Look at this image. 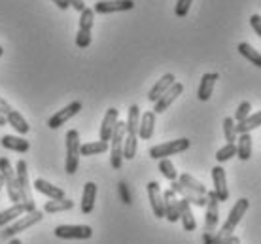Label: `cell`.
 <instances>
[{"label": "cell", "instance_id": "cell-28", "mask_svg": "<svg viewBox=\"0 0 261 244\" xmlns=\"http://www.w3.org/2000/svg\"><path fill=\"white\" fill-rule=\"evenodd\" d=\"M8 119V125H12L15 129V132H19V134H27V132L31 131V125H29V121L23 118V114L17 112V110H13L6 116Z\"/></svg>", "mask_w": 261, "mask_h": 244}, {"label": "cell", "instance_id": "cell-39", "mask_svg": "<svg viewBox=\"0 0 261 244\" xmlns=\"http://www.w3.org/2000/svg\"><path fill=\"white\" fill-rule=\"evenodd\" d=\"M250 25H252V29H254L255 33H257V36L261 38V17L257 15V13L250 15Z\"/></svg>", "mask_w": 261, "mask_h": 244}, {"label": "cell", "instance_id": "cell-6", "mask_svg": "<svg viewBox=\"0 0 261 244\" xmlns=\"http://www.w3.org/2000/svg\"><path fill=\"white\" fill-rule=\"evenodd\" d=\"M0 174H2V178H4V185H6V192H8L10 201H12L13 205H15V203H21L19 192H17L15 171H13V167L8 157H0Z\"/></svg>", "mask_w": 261, "mask_h": 244}, {"label": "cell", "instance_id": "cell-40", "mask_svg": "<svg viewBox=\"0 0 261 244\" xmlns=\"http://www.w3.org/2000/svg\"><path fill=\"white\" fill-rule=\"evenodd\" d=\"M10 112H12V106H10V102H8V100H4L2 97H0V114H4V116H8Z\"/></svg>", "mask_w": 261, "mask_h": 244}, {"label": "cell", "instance_id": "cell-23", "mask_svg": "<svg viewBox=\"0 0 261 244\" xmlns=\"http://www.w3.org/2000/svg\"><path fill=\"white\" fill-rule=\"evenodd\" d=\"M95 201H97V184L87 182L84 185V193H82V212L91 214L93 208H95Z\"/></svg>", "mask_w": 261, "mask_h": 244}, {"label": "cell", "instance_id": "cell-41", "mask_svg": "<svg viewBox=\"0 0 261 244\" xmlns=\"http://www.w3.org/2000/svg\"><path fill=\"white\" fill-rule=\"evenodd\" d=\"M68 2H70V6L74 8L76 12L82 13L85 10V2H84V0H68Z\"/></svg>", "mask_w": 261, "mask_h": 244}, {"label": "cell", "instance_id": "cell-5", "mask_svg": "<svg viewBox=\"0 0 261 244\" xmlns=\"http://www.w3.org/2000/svg\"><path fill=\"white\" fill-rule=\"evenodd\" d=\"M248 206H250V201L248 199H239L235 205H233V208H231V212H229L227 220H225V224L222 225V229H220V233L222 235H225V237H229V235H233V231L237 229V225L241 224L242 216L248 212Z\"/></svg>", "mask_w": 261, "mask_h": 244}, {"label": "cell", "instance_id": "cell-2", "mask_svg": "<svg viewBox=\"0 0 261 244\" xmlns=\"http://www.w3.org/2000/svg\"><path fill=\"white\" fill-rule=\"evenodd\" d=\"M123 140H125V121H118L110 139V165L112 169H121L123 165Z\"/></svg>", "mask_w": 261, "mask_h": 244}, {"label": "cell", "instance_id": "cell-36", "mask_svg": "<svg viewBox=\"0 0 261 244\" xmlns=\"http://www.w3.org/2000/svg\"><path fill=\"white\" fill-rule=\"evenodd\" d=\"M233 155H237V146L225 144L223 148H220V150L216 152V161H218V163H225V161H229Z\"/></svg>", "mask_w": 261, "mask_h": 244}, {"label": "cell", "instance_id": "cell-18", "mask_svg": "<svg viewBox=\"0 0 261 244\" xmlns=\"http://www.w3.org/2000/svg\"><path fill=\"white\" fill-rule=\"evenodd\" d=\"M170 189L176 193V195H180L182 199H186L190 205H195V206H206V197L204 195H199V193L191 192V189H188V187H184L178 180H174V182H170Z\"/></svg>", "mask_w": 261, "mask_h": 244}, {"label": "cell", "instance_id": "cell-43", "mask_svg": "<svg viewBox=\"0 0 261 244\" xmlns=\"http://www.w3.org/2000/svg\"><path fill=\"white\" fill-rule=\"evenodd\" d=\"M53 2H55V6L61 8V10H68V8H70V2H68V0H53Z\"/></svg>", "mask_w": 261, "mask_h": 244}, {"label": "cell", "instance_id": "cell-42", "mask_svg": "<svg viewBox=\"0 0 261 244\" xmlns=\"http://www.w3.org/2000/svg\"><path fill=\"white\" fill-rule=\"evenodd\" d=\"M119 193L123 195V203H125V205H130V195H129V192H127L125 184H119Z\"/></svg>", "mask_w": 261, "mask_h": 244}, {"label": "cell", "instance_id": "cell-38", "mask_svg": "<svg viewBox=\"0 0 261 244\" xmlns=\"http://www.w3.org/2000/svg\"><path fill=\"white\" fill-rule=\"evenodd\" d=\"M191 2H193V0H178L176 8H174L176 17H186V15H188V12H190V8H191Z\"/></svg>", "mask_w": 261, "mask_h": 244}, {"label": "cell", "instance_id": "cell-47", "mask_svg": "<svg viewBox=\"0 0 261 244\" xmlns=\"http://www.w3.org/2000/svg\"><path fill=\"white\" fill-rule=\"evenodd\" d=\"M4 187V178H2V174H0V189Z\"/></svg>", "mask_w": 261, "mask_h": 244}, {"label": "cell", "instance_id": "cell-44", "mask_svg": "<svg viewBox=\"0 0 261 244\" xmlns=\"http://www.w3.org/2000/svg\"><path fill=\"white\" fill-rule=\"evenodd\" d=\"M222 244H241V238L237 237V235H229Z\"/></svg>", "mask_w": 261, "mask_h": 244}, {"label": "cell", "instance_id": "cell-22", "mask_svg": "<svg viewBox=\"0 0 261 244\" xmlns=\"http://www.w3.org/2000/svg\"><path fill=\"white\" fill-rule=\"evenodd\" d=\"M34 187H36V192H40L42 195L49 197L51 201H59V199H65V192H63L61 187L49 184V182H46L44 178H36V180H34Z\"/></svg>", "mask_w": 261, "mask_h": 244}, {"label": "cell", "instance_id": "cell-20", "mask_svg": "<svg viewBox=\"0 0 261 244\" xmlns=\"http://www.w3.org/2000/svg\"><path fill=\"white\" fill-rule=\"evenodd\" d=\"M220 79V76L216 72H206L202 74L201 78V84H199V89H197V97H199V100H208L210 97H212V91H214V86L216 82Z\"/></svg>", "mask_w": 261, "mask_h": 244}, {"label": "cell", "instance_id": "cell-24", "mask_svg": "<svg viewBox=\"0 0 261 244\" xmlns=\"http://www.w3.org/2000/svg\"><path fill=\"white\" fill-rule=\"evenodd\" d=\"M153 129H155V114L151 112H144L140 116V123H138V137L142 140L151 139L153 134Z\"/></svg>", "mask_w": 261, "mask_h": 244}, {"label": "cell", "instance_id": "cell-30", "mask_svg": "<svg viewBox=\"0 0 261 244\" xmlns=\"http://www.w3.org/2000/svg\"><path fill=\"white\" fill-rule=\"evenodd\" d=\"M110 150V144L108 142H102V140H97V142H87V144L80 146V155H98V153H105Z\"/></svg>", "mask_w": 261, "mask_h": 244}, {"label": "cell", "instance_id": "cell-11", "mask_svg": "<svg viewBox=\"0 0 261 244\" xmlns=\"http://www.w3.org/2000/svg\"><path fill=\"white\" fill-rule=\"evenodd\" d=\"M80 110H82V102H80V100H74V102L65 106V108L59 110L57 114H53L51 118L47 119V127H49V129H59L61 125H65L66 121H70L76 114H80Z\"/></svg>", "mask_w": 261, "mask_h": 244}, {"label": "cell", "instance_id": "cell-3", "mask_svg": "<svg viewBox=\"0 0 261 244\" xmlns=\"http://www.w3.org/2000/svg\"><path fill=\"white\" fill-rule=\"evenodd\" d=\"M42 220H44V212H42V210L29 212V214L21 216V218H17L15 222H12V224L8 225L6 229L2 231V238H15V235H17V233L27 231L29 227H33V225L40 224Z\"/></svg>", "mask_w": 261, "mask_h": 244}, {"label": "cell", "instance_id": "cell-26", "mask_svg": "<svg viewBox=\"0 0 261 244\" xmlns=\"http://www.w3.org/2000/svg\"><path fill=\"white\" fill-rule=\"evenodd\" d=\"M174 82H176L174 74H165L163 78L157 79V84L151 87L150 95H148V100H150V102H155V100L159 99V97H161V95H163V93L167 91V89H169V87L172 86Z\"/></svg>", "mask_w": 261, "mask_h": 244}, {"label": "cell", "instance_id": "cell-33", "mask_svg": "<svg viewBox=\"0 0 261 244\" xmlns=\"http://www.w3.org/2000/svg\"><path fill=\"white\" fill-rule=\"evenodd\" d=\"M74 208V201L70 199H59V201H47L46 205H44V212L47 214H55V212H66V210H72Z\"/></svg>", "mask_w": 261, "mask_h": 244}, {"label": "cell", "instance_id": "cell-27", "mask_svg": "<svg viewBox=\"0 0 261 244\" xmlns=\"http://www.w3.org/2000/svg\"><path fill=\"white\" fill-rule=\"evenodd\" d=\"M237 157L241 161H248L252 157V134L250 132H242L237 139Z\"/></svg>", "mask_w": 261, "mask_h": 244}, {"label": "cell", "instance_id": "cell-48", "mask_svg": "<svg viewBox=\"0 0 261 244\" xmlns=\"http://www.w3.org/2000/svg\"><path fill=\"white\" fill-rule=\"evenodd\" d=\"M2 55H4V49H2V46H0V57H2Z\"/></svg>", "mask_w": 261, "mask_h": 244}, {"label": "cell", "instance_id": "cell-15", "mask_svg": "<svg viewBox=\"0 0 261 244\" xmlns=\"http://www.w3.org/2000/svg\"><path fill=\"white\" fill-rule=\"evenodd\" d=\"M212 184H214V189L218 201H227L229 199V187H227V178H225V169L220 165H216L212 169Z\"/></svg>", "mask_w": 261, "mask_h": 244}, {"label": "cell", "instance_id": "cell-13", "mask_svg": "<svg viewBox=\"0 0 261 244\" xmlns=\"http://www.w3.org/2000/svg\"><path fill=\"white\" fill-rule=\"evenodd\" d=\"M36 210V205H25V203H15L10 208L0 212V227H6L12 222H15L17 218H21L23 214H29V212Z\"/></svg>", "mask_w": 261, "mask_h": 244}, {"label": "cell", "instance_id": "cell-29", "mask_svg": "<svg viewBox=\"0 0 261 244\" xmlns=\"http://www.w3.org/2000/svg\"><path fill=\"white\" fill-rule=\"evenodd\" d=\"M178 182L184 185V187H188V189H191V192L199 193V195H204L206 197V193H208V189H206V185L201 184L199 180H195L191 174H188V172H184V174H180L178 176Z\"/></svg>", "mask_w": 261, "mask_h": 244}, {"label": "cell", "instance_id": "cell-17", "mask_svg": "<svg viewBox=\"0 0 261 244\" xmlns=\"http://www.w3.org/2000/svg\"><path fill=\"white\" fill-rule=\"evenodd\" d=\"M163 201H165V218L169 220L170 224H176L178 220H180V199L178 195L172 189H167L163 193Z\"/></svg>", "mask_w": 261, "mask_h": 244}, {"label": "cell", "instance_id": "cell-32", "mask_svg": "<svg viewBox=\"0 0 261 244\" xmlns=\"http://www.w3.org/2000/svg\"><path fill=\"white\" fill-rule=\"evenodd\" d=\"M257 127H261V110L255 114H250L244 121L237 123V132H239V134H242V132H250V131H254V129H257Z\"/></svg>", "mask_w": 261, "mask_h": 244}, {"label": "cell", "instance_id": "cell-31", "mask_svg": "<svg viewBox=\"0 0 261 244\" xmlns=\"http://www.w3.org/2000/svg\"><path fill=\"white\" fill-rule=\"evenodd\" d=\"M237 49H239V53H241L244 59H248L254 66L261 68V53L257 51V49H254V47L250 46L248 42H241Z\"/></svg>", "mask_w": 261, "mask_h": 244}, {"label": "cell", "instance_id": "cell-9", "mask_svg": "<svg viewBox=\"0 0 261 244\" xmlns=\"http://www.w3.org/2000/svg\"><path fill=\"white\" fill-rule=\"evenodd\" d=\"M55 237L65 240H87L93 237V229L89 225H57Z\"/></svg>", "mask_w": 261, "mask_h": 244}, {"label": "cell", "instance_id": "cell-46", "mask_svg": "<svg viewBox=\"0 0 261 244\" xmlns=\"http://www.w3.org/2000/svg\"><path fill=\"white\" fill-rule=\"evenodd\" d=\"M8 244H23V242H21L19 238H10V242Z\"/></svg>", "mask_w": 261, "mask_h": 244}, {"label": "cell", "instance_id": "cell-16", "mask_svg": "<svg viewBox=\"0 0 261 244\" xmlns=\"http://www.w3.org/2000/svg\"><path fill=\"white\" fill-rule=\"evenodd\" d=\"M148 197H150V205L153 210L155 218H165V201H163V192L157 182H150L148 184Z\"/></svg>", "mask_w": 261, "mask_h": 244}, {"label": "cell", "instance_id": "cell-8", "mask_svg": "<svg viewBox=\"0 0 261 244\" xmlns=\"http://www.w3.org/2000/svg\"><path fill=\"white\" fill-rule=\"evenodd\" d=\"M15 178H17V192H19L21 203L34 205L33 195H31V184H29V171H27V161L19 159L15 165Z\"/></svg>", "mask_w": 261, "mask_h": 244}, {"label": "cell", "instance_id": "cell-12", "mask_svg": "<svg viewBox=\"0 0 261 244\" xmlns=\"http://www.w3.org/2000/svg\"><path fill=\"white\" fill-rule=\"evenodd\" d=\"M182 91H184L182 84H180V82H174V84H172V86H170L169 89H167V91H165L163 95L155 100V102H153V110H151V112L163 114L165 110H167V108H169V106L172 104L180 95H182Z\"/></svg>", "mask_w": 261, "mask_h": 244}, {"label": "cell", "instance_id": "cell-21", "mask_svg": "<svg viewBox=\"0 0 261 244\" xmlns=\"http://www.w3.org/2000/svg\"><path fill=\"white\" fill-rule=\"evenodd\" d=\"M0 144L4 146L6 150H12V152L17 153H27L31 150V142L23 137H13V134H4L0 139Z\"/></svg>", "mask_w": 261, "mask_h": 244}, {"label": "cell", "instance_id": "cell-19", "mask_svg": "<svg viewBox=\"0 0 261 244\" xmlns=\"http://www.w3.org/2000/svg\"><path fill=\"white\" fill-rule=\"evenodd\" d=\"M118 121H119V112L116 108H108L105 119H102V125H100V132H98L102 142H110L112 132H114V129L118 125Z\"/></svg>", "mask_w": 261, "mask_h": 244}, {"label": "cell", "instance_id": "cell-34", "mask_svg": "<svg viewBox=\"0 0 261 244\" xmlns=\"http://www.w3.org/2000/svg\"><path fill=\"white\" fill-rule=\"evenodd\" d=\"M223 134H225L227 144H235V142H237V139H239V132H237V121L233 118L223 119Z\"/></svg>", "mask_w": 261, "mask_h": 244}, {"label": "cell", "instance_id": "cell-7", "mask_svg": "<svg viewBox=\"0 0 261 244\" xmlns=\"http://www.w3.org/2000/svg\"><path fill=\"white\" fill-rule=\"evenodd\" d=\"M93 21H95V12L91 8H85L82 15H80V29L76 33V46L80 49H85V47L91 44V29H93Z\"/></svg>", "mask_w": 261, "mask_h": 244}, {"label": "cell", "instance_id": "cell-4", "mask_svg": "<svg viewBox=\"0 0 261 244\" xmlns=\"http://www.w3.org/2000/svg\"><path fill=\"white\" fill-rule=\"evenodd\" d=\"M191 146V142L188 139H176V140H169V142H163V144H157L150 148V157L151 159H167L170 155H176V153L186 152Z\"/></svg>", "mask_w": 261, "mask_h": 244}, {"label": "cell", "instance_id": "cell-25", "mask_svg": "<svg viewBox=\"0 0 261 244\" xmlns=\"http://www.w3.org/2000/svg\"><path fill=\"white\" fill-rule=\"evenodd\" d=\"M180 220H182V225L186 231H195L197 229V222L195 216H193V210H191V205L186 201V199H180Z\"/></svg>", "mask_w": 261, "mask_h": 244}, {"label": "cell", "instance_id": "cell-10", "mask_svg": "<svg viewBox=\"0 0 261 244\" xmlns=\"http://www.w3.org/2000/svg\"><path fill=\"white\" fill-rule=\"evenodd\" d=\"M220 220V201L214 192L206 193V218H204V231L214 233Z\"/></svg>", "mask_w": 261, "mask_h": 244}, {"label": "cell", "instance_id": "cell-1", "mask_svg": "<svg viewBox=\"0 0 261 244\" xmlns=\"http://www.w3.org/2000/svg\"><path fill=\"white\" fill-rule=\"evenodd\" d=\"M66 159H65V171L66 174H76L80 169V132L76 129H70L66 131Z\"/></svg>", "mask_w": 261, "mask_h": 244}, {"label": "cell", "instance_id": "cell-37", "mask_svg": "<svg viewBox=\"0 0 261 244\" xmlns=\"http://www.w3.org/2000/svg\"><path fill=\"white\" fill-rule=\"evenodd\" d=\"M250 114H252V104H250L248 100H244V102H241L239 104V108H237V112H235V121L237 123H241V121H244V119L248 118Z\"/></svg>", "mask_w": 261, "mask_h": 244}, {"label": "cell", "instance_id": "cell-35", "mask_svg": "<svg viewBox=\"0 0 261 244\" xmlns=\"http://www.w3.org/2000/svg\"><path fill=\"white\" fill-rule=\"evenodd\" d=\"M159 171H161V174H163L169 182H174V180H178V172H176V169H174V165H172V161H170L169 157L159 159Z\"/></svg>", "mask_w": 261, "mask_h": 244}, {"label": "cell", "instance_id": "cell-14", "mask_svg": "<svg viewBox=\"0 0 261 244\" xmlns=\"http://www.w3.org/2000/svg\"><path fill=\"white\" fill-rule=\"evenodd\" d=\"M135 8L133 0H98L93 12L95 13H114V12H129Z\"/></svg>", "mask_w": 261, "mask_h": 244}, {"label": "cell", "instance_id": "cell-45", "mask_svg": "<svg viewBox=\"0 0 261 244\" xmlns=\"http://www.w3.org/2000/svg\"><path fill=\"white\" fill-rule=\"evenodd\" d=\"M4 125H8V119L4 114H0V127H4Z\"/></svg>", "mask_w": 261, "mask_h": 244}]
</instances>
